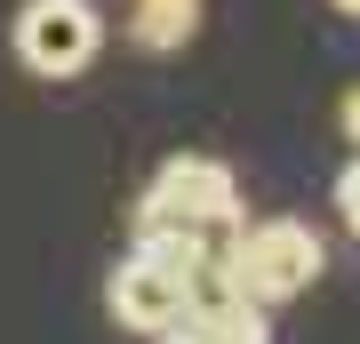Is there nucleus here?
<instances>
[{
	"mask_svg": "<svg viewBox=\"0 0 360 344\" xmlns=\"http://www.w3.org/2000/svg\"><path fill=\"white\" fill-rule=\"evenodd\" d=\"M232 265H240V288L257 305H288V296H304L321 281L328 248H321V232L296 224V217H257V224L232 232Z\"/></svg>",
	"mask_w": 360,
	"mask_h": 344,
	"instance_id": "nucleus-1",
	"label": "nucleus"
},
{
	"mask_svg": "<svg viewBox=\"0 0 360 344\" xmlns=\"http://www.w3.org/2000/svg\"><path fill=\"white\" fill-rule=\"evenodd\" d=\"M136 224H200V232H232V224H240V184H232L224 160L176 153V160H160L153 184H144Z\"/></svg>",
	"mask_w": 360,
	"mask_h": 344,
	"instance_id": "nucleus-2",
	"label": "nucleus"
},
{
	"mask_svg": "<svg viewBox=\"0 0 360 344\" xmlns=\"http://www.w3.org/2000/svg\"><path fill=\"white\" fill-rule=\"evenodd\" d=\"M96 40H104L96 0H25V8H16V56H25V72H40V80H72L80 64L96 56Z\"/></svg>",
	"mask_w": 360,
	"mask_h": 344,
	"instance_id": "nucleus-3",
	"label": "nucleus"
},
{
	"mask_svg": "<svg viewBox=\"0 0 360 344\" xmlns=\"http://www.w3.org/2000/svg\"><path fill=\"white\" fill-rule=\"evenodd\" d=\"M104 312H112L120 329H136V336L176 329L184 320V272L160 265V256H144V248H129L112 265V281H104Z\"/></svg>",
	"mask_w": 360,
	"mask_h": 344,
	"instance_id": "nucleus-4",
	"label": "nucleus"
},
{
	"mask_svg": "<svg viewBox=\"0 0 360 344\" xmlns=\"http://www.w3.org/2000/svg\"><path fill=\"white\" fill-rule=\"evenodd\" d=\"M120 32H129L144 56H176L184 40L200 32V0H129Z\"/></svg>",
	"mask_w": 360,
	"mask_h": 344,
	"instance_id": "nucleus-5",
	"label": "nucleus"
},
{
	"mask_svg": "<svg viewBox=\"0 0 360 344\" xmlns=\"http://www.w3.org/2000/svg\"><path fill=\"white\" fill-rule=\"evenodd\" d=\"M200 329H208V344H272V329H264V305H257V296H240V305L208 312Z\"/></svg>",
	"mask_w": 360,
	"mask_h": 344,
	"instance_id": "nucleus-6",
	"label": "nucleus"
},
{
	"mask_svg": "<svg viewBox=\"0 0 360 344\" xmlns=\"http://www.w3.org/2000/svg\"><path fill=\"white\" fill-rule=\"evenodd\" d=\"M336 217H345V232L360 241V160L345 168V177H336Z\"/></svg>",
	"mask_w": 360,
	"mask_h": 344,
	"instance_id": "nucleus-7",
	"label": "nucleus"
},
{
	"mask_svg": "<svg viewBox=\"0 0 360 344\" xmlns=\"http://www.w3.org/2000/svg\"><path fill=\"white\" fill-rule=\"evenodd\" d=\"M336 128H345V136L360 144V89H345V104H336Z\"/></svg>",
	"mask_w": 360,
	"mask_h": 344,
	"instance_id": "nucleus-8",
	"label": "nucleus"
},
{
	"mask_svg": "<svg viewBox=\"0 0 360 344\" xmlns=\"http://www.w3.org/2000/svg\"><path fill=\"white\" fill-rule=\"evenodd\" d=\"M153 344H208V329H200V320H176V329H160Z\"/></svg>",
	"mask_w": 360,
	"mask_h": 344,
	"instance_id": "nucleus-9",
	"label": "nucleus"
},
{
	"mask_svg": "<svg viewBox=\"0 0 360 344\" xmlns=\"http://www.w3.org/2000/svg\"><path fill=\"white\" fill-rule=\"evenodd\" d=\"M336 8H345V16H360V0H336Z\"/></svg>",
	"mask_w": 360,
	"mask_h": 344,
	"instance_id": "nucleus-10",
	"label": "nucleus"
}]
</instances>
